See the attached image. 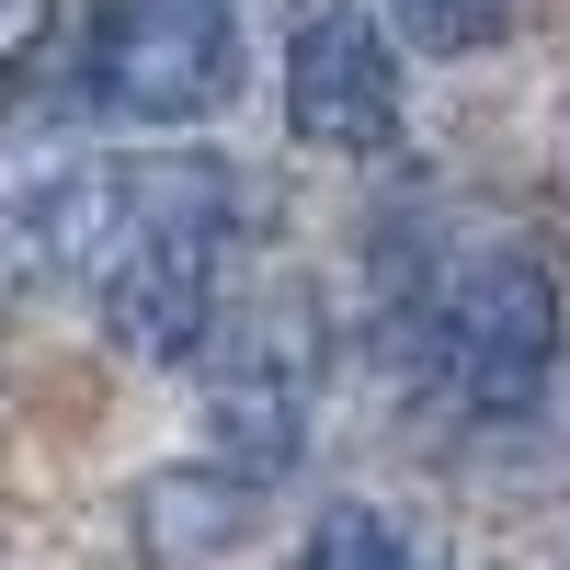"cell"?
<instances>
[{
  "label": "cell",
  "mask_w": 570,
  "mask_h": 570,
  "mask_svg": "<svg viewBox=\"0 0 570 570\" xmlns=\"http://www.w3.org/2000/svg\"><path fill=\"white\" fill-rule=\"evenodd\" d=\"M297 570H445L434 537L389 502H320L308 537H297Z\"/></svg>",
  "instance_id": "obj_6"
},
{
  "label": "cell",
  "mask_w": 570,
  "mask_h": 570,
  "mask_svg": "<svg viewBox=\"0 0 570 570\" xmlns=\"http://www.w3.org/2000/svg\"><path fill=\"white\" fill-rule=\"evenodd\" d=\"M422 365L468 422H525L559 376V285L525 240H480L422 285Z\"/></svg>",
  "instance_id": "obj_1"
},
{
  "label": "cell",
  "mask_w": 570,
  "mask_h": 570,
  "mask_svg": "<svg viewBox=\"0 0 570 570\" xmlns=\"http://www.w3.org/2000/svg\"><path fill=\"white\" fill-rule=\"evenodd\" d=\"M263 513V480H240L228 456H183V468H149V491H137V548L160 570H195L217 548H240Z\"/></svg>",
  "instance_id": "obj_5"
},
{
  "label": "cell",
  "mask_w": 570,
  "mask_h": 570,
  "mask_svg": "<svg viewBox=\"0 0 570 570\" xmlns=\"http://www.w3.org/2000/svg\"><path fill=\"white\" fill-rule=\"evenodd\" d=\"M308 400H320V331L308 308H263L217 343L206 376V456H228L240 480H274L308 445Z\"/></svg>",
  "instance_id": "obj_4"
},
{
  "label": "cell",
  "mask_w": 570,
  "mask_h": 570,
  "mask_svg": "<svg viewBox=\"0 0 570 570\" xmlns=\"http://www.w3.org/2000/svg\"><path fill=\"white\" fill-rule=\"evenodd\" d=\"M240 12L228 0H104L80 46V91L126 126H206L240 104Z\"/></svg>",
  "instance_id": "obj_2"
},
{
  "label": "cell",
  "mask_w": 570,
  "mask_h": 570,
  "mask_svg": "<svg viewBox=\"0 0 570 570\" xmlns=\"http://www.w3.org/2000/svg\"><path fill=\"white\" fill-rule=\"evenodd\" d=\"M46 35H58V0H0V80H23Z\"/></svg>",
  "instance_id": "obj_8"
},
{
  "label": "cell",
  "mask_w": 570,
  "mask_h": 570,
  "mask_svg": "<svg viewBox=\"0 0 570 570\" xmlns=\"http://www.w3.org/2000/svg\"><path fill=\"white\" fill-rule=\"evenodd\" d=\"M376 23H389L411 58H480V46H502L513 0H376Z\"/></svg>",
  "instance_id": "obj_7"
},
{
  "label": "cell",
  "mask_w": 570,
  "mask_h": 570,
  "mask_svg": "<svg viewBox=\"0 0 570 570\" xmlns=\"http://www.w3.org/2000/svg\"><path fill=\"white\" fill-rule=\"evenodd\" d=\"M285 126L343 160L389 149L400 137V35L354 0H308L285 23Z\"/></svg>",
  "instance_id": "obj_3"
}]
</instances>
